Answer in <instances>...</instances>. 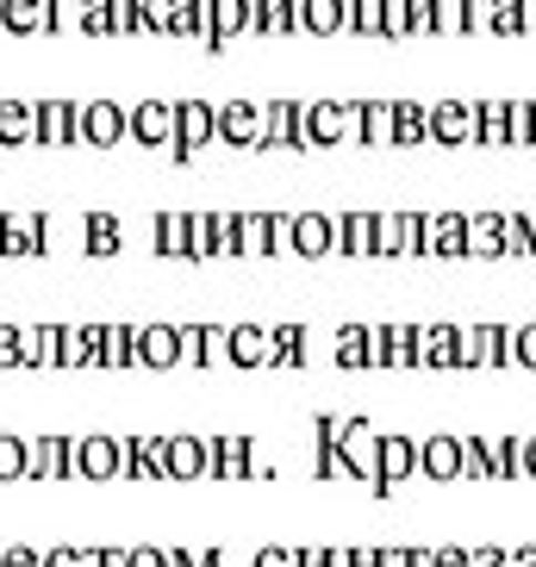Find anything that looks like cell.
I'll return each mask as SVG.
<instances>
[{
	"label": "cell",
	"instance_id": "21",
	"mask_svg": "<svg viewBox=\"0 0 536 567\" xmlns=\"http://www.w3.org/2000/svg\"><path fill=\"white\" fill-rule=\"evenodd\" d=\"M256 32H300V0H256Z\"/></svg>",
	"mask_w": 536,
	"mask_h": 567
},
{
	"label": "cell",
	"instance_id": "32",
	"mask_svg": "<svg viewBox=\"0 0 536 567\" xmlns=\"http://www.w3.org/2000/svg\"><path fill=\"white\" fill-rule=\"evenodd\" d=\"M206 462H213V455H206V443H182V450H175V467H182V474H200Z\"/></svg>",
	"mask_w": 536,
	"mask_h": 567
},
{
	"label": "cell",
	"instance_id": "24",
	"mask_svg": "<svg viewBox=\"0 0 536 567\" xmlns=\"http://www.w3.org/2000/svg\"><path fill=\"white\" fill-rule=\"evenodd\" d=\"M331 355H337V368H369V324H343Z\"/></svg>",
	"mask_w": 536,
	"mask_h": 567
},
{
	"label": "cell",
	"instance_id": "38",
	"mask_svg": "<svg viewBox=\"0 0 536 567\" xmlns=\"http://www.w3.org/2000/svg\"><path fill=\"white\" fill-rule=\"evenodd\" d=\"M518 474H530V481H536V436H524V450H518Z\"/></svg>",
	"mask_w": 536,
	"mask_h": 567
},
{
	"label": "cell",
	"instance_id": "17",
	"mask_svg": "<svg viewBox=\"0 0 536 567\" xmlns=\"http://www.w3.org/2000/svg\"><path fill=\"white\" fill-rule=\"evenodd\" d=\"M419 144H431L424 101H393V151H419Z\"/></svg>",
	"mask_w": 536,
	"mask_h": 567
},
{
	"label": "cell",
	"instance_id": "30",
	"mask_svg": "<svg viewBox=\"0 0 536 567\" xmlns=\"http://www.w3.org/2000/svg\"><path fill=\"white\" fill-rule=\"evenodd\" d=\"M518 450H524V436H499L493 443V481H518Z\"/></svg>",
	"mask_w": 536,
	"mask_h": 567
},
{
	"label": "cell",
	"instance_id": "3",
	"mask_svg": "<svg viewBox=\"0 0 536 567\" xmlns=\"http://www.w3.org/2000/svg\"><path fill=\"white\" fill-rule=\"evenodd\" d=\"M369 368H419V324H369Z\"/></svg>",
	"mask_w": 536,
	"mask_h": 567
},
{
	"label": "cell",
	"instance_id": "4",
	"mask_svg": "<svg viewBox=\"0 0 536 567\" xmlns=\"http://www.w3.org/2000/svg\"><path fill=\"white\" fill-rule=\"evenodd\" d=\"M262 151H306V101L262 106Z\"/></svg>",
	"mask_w": 536,
	"mask_h": 567
},
{
	"label": "cell",
	"instance_id": "25",
	"mask_svg": "<svg viewBox=\"0 0 536 567\" xmlns=\"http://www.w3.org/2000/svg\"><path fill=\"white\" fill-rule=\"evenodd\" d=\"M262 256H293V213H262Z\"/></svg>",
	"mask_w": 536,
	"mask_h": 567
},
{
	"label": "cell",
	"instance_id": "33",
	"mask_svg": "<svg viewBox=\"0 0 536 567\" xmlns=\"http://www.w3.org/2000/svg\"><path fill=\"white\" fill-rule=\"evenodd\" d=\"M256 567H300V549H281V543H268V549L256 555Z\"/></svg>",
	"mask_w": 536,
	"mask_h": 567
},
{
	"label": "cell",
	"instance_id": "6",
	"mask_svg": "<svg viewBox=\"0 0 536 567\" xmlns=\"http://www.w3.org/2000/svg\"><path fill=\"white\" fill-rule=\"evenodd\" d=\"M512 362V324H468L455 368H505Z\"/></svg>",
	"mask_w": 536,
	"mask_h": 567
},
{
	"label": "cell",
	"instance_id": "8",
	"mask_svg": "<svg viewBox=\"0 0 536 567\" xmlns=\"http://www.w3.org/2000/svg\"><path fill=\"white\" fill-rule=\"evenodd\" d=\"M424 125H431V144H443V151H462V144H474V106H468V101H436V106H424Z\"/></svg>",
	"mask_w": 536,
	"mask_h": 567
},
{
	"label": "cell",
	"instance_id": "43",
	"mask_svg": "<svg viewBox=\"0 0 536 567\" xmlns=\"http://www.w3.org/2000/svg\"><path fill=\"white\" fill-rule=\"evenodd\" d=\"M350 567H374V549H350Z\"/></svg>",
	"mask_w": 536,
	"mask_h": 567
},
{
	"label": "cell",
	"instance_id": "23",
	"mask_svg": "<svg viewBox=\"0 0 536 567\" xmlns=\"http://www.w3.org/2000/svg\"><path fill=\"white\" fill-rule=\"evenodd\" d=\"M499 250H505V256H536L530 213H499Z\"/></svg>",
	"mask_w": 536,
	"mask_h": 567
},
{
	"label": "cell",
	"instance_id": "20",
	"mask_svg": "<svg viewBox=\"0 0 536 567\" xmlns=\"http://www.w3.org/2000/svg\"><path fill=\"white\" fill-rule=\"evenodd\" d=\"M225 343H231V362L237 368H268V331L237 324V331H225Z\"/></svg>",
	"mask_w": 536,
	"mask_h": 567
},
{
	"label": "cell",
	"instance_id": "10",
	"mask_svg": "<svg viewBox=\"0 0 536 567\" xmlns=\"http://www.w3.org/2000/svg\"><path fill=\"white\" fill-rule=\"evenodd\" d=\"M337 250V218L331 213H293V256L319 262Z\"/></svg>",
	"mask_w": 536,
	"mask_h": 567
},
{
	"label": "cell",
	"instance_id": "14",
	"mask_svg": "<svg viewBox=\"0 0 536 567\" xmlns=\"http://www.w3.org/2000/svg\"><path fill=\"white\" fill-rule=\"evenodd\" d=\"M355 144H369V151L393 144V101H355Z\"/></svg>",
	"mask_w": 536,
	"mask_h": 567
},
{
	"label": "cell",
	"instance_id": "44",
	"mask_svg": "<svg viewBox=\"0 0 536 567\" xmlns=\"http://www.w3.org/2000/svg\"><path fill=\"white\" fill-rule=\"evenodd\" d=\"M530 125H536V101H530Z\"/></svg>",
	"mask_w": 536,
	"mask_h": 567
},
{
	"label": "cell",
	"instance_id": "27",
	"mask_svg": "<svg viewBox=\"0 0 536 567\" xmlns=\"http://www.w3.org/2000/svg\"><path fill=\"white\" fill-rule=\"evenodd\" d=\"M213 132H218V113H213V106H182V151L206 144Z\"/></svg>",
	"mask_w": 536,
	"mask_h": 567
},
{
	"label": "cell",
	"instance_id": "18",
	"mask_svg": "<svg viewBox=\"0 0 536 567\" xmlns=\"http://www.w3.org/2000/svg\"><path fill=\"white\" fill-rule=\"evenodd\" d=\"M468 106H474V144H481V151H499V144H512L505 101H468Z\"/></svg>",
	"mask_w": 536,
	"mask_h": 567
},
{
	"label": "cell",
	"instance_id": "1",
	"mask_svg": "<svg viewBox=\"0 0 536 567\" xmlns=\"http://www.w3.org/2000/svg\"><path fill=\"white\" fill-rule=\"evenodd\" d=\"M355 137V101H306V151H337Z\"/></svg>",
	"mask_w": 536,
	"mask_h": 567
},
{
	"label": "cell",
	"instance_id": "29",
	"mask_svg": "<svg viewBox=\"0 0 536 567\" xmlns=\"http://www.w3.org/2000/svg\"><path fill=\"white\" fill-rule=\"evenodd\" d=\"M493 32L512 38V32H536V19L524 13V0H493Z\"/></svg>",
	"mask_w": 536,
	"mask_h": 567
},
{
	"label": "cell",
	"instance_id": "7",
	"mask_svg": "<svg viewBox=\"0 0 536 567\" xmlns=\"http://www.w3.org/2000/svg\"><path fill=\"white\" fill-rule=\"evenodd\" d=\"M424 213H374V256H424Z\"/></svg>",
	"mask_w": 536,
	"mask_h": 567
},
{
	"label": "cell",
	"instance_id": "19",
	"mask_svg": "<svg viewBox=\"0 0 536 567\" xmlns=\"http://www.w3.org/2000/svg\"><path fill=\"white\" fill-rule=\"evenodd\" d=\"M306 324H275L268 331V368H300L306 362Z\"/></svg>",
	"mask_w": 536,
	"mask_h": 567
},
{
	"label": "cell",
	"instance_id": "36",
	"mask_svg": "<svg viewBox=\"0 0 536 567\" xmlns=\"http://www.w3.org/2000/svg\"><path fill=\"white\" fill-rule=\"evenodd\" d=\"M163 244H168V250H187L194 237H187V225H182V218H168V225H163Z\"/></svg>",
	"mask_w": 536,
	"mask_h": 567
},
{
	"label": "cell",
	"instance_id": "16",
	"mask_svg": "<svg viewBox=\"0 0 536 567\" xmlns=\"http://www.w3.org/2000/svg\"><path fill=\"white\" fill-rule=\"evenodd\" d=\"M337 218V250L343 256H374V213H331Z\"/></svg>",
	"mask_w": 536,
	"mask_h": 567
},
{
	"label": "cell",
	"instance_id": "13",
	"mask_svg": "<svg viewBox=\"0 0 536 567\" xmlns=\"http://www.w3.org/2000/svg\"><path fill=\"white\" fill-rule=\"evenodd\" d=\"M462 362V324H419V368Z\"/></svg>",
	"mask_w": 536,
	"mask_h": 567
},
{
	"label": "cell",
	"instance_id": "31",
	"mask_svg": "<svg viewBox=\"0 0 536 567\" xmlns=\"http://www.w3.org/2000/svg\"><path fill=\"white\" fill-rule=\"evenodd\" d=\"M512 362L536 368V324H518V331H512Z\"/></svg>",
	"mask_w": 536,
	"mask_h": 567
},
{
	"label": "cell",
	"instance_id": "5",
	"mask_svg": "<svg viewBox=\"0 0 536 567\" xmlns=\"http://www.w3.org/2000/svg\"><path fill=\"white\" fill-rule=\"evenodd\" d=\"M419 250L436 256V262H455V256H468V213H424Z\"/></svg>",
	"mask_w": 536,
	"mask_h": 567
},
{
	"label": "cell",
	"instance_id": "2",
	"mask_svg": "<svg viewBox=\"0 0 536 567\" xmlns=\"http://www.w3.org/2000/svg\"><path fill=\"white\" fill-rule=\"evenodd\" d=\"M419 474V436H381V450H374V481H369V493L374 499H386L400 481H412Z\"/></svg>",
	"mask_w": 536,
	"mask_h": 567
},
{
	"label": "cell",
	"instance_id": "26",
	"mask_svg": "<svg viewBox=\"0 0 536 567\" xmlns=\"http://www.w3.org/2000/svg\"><path fill=\"white\" fill-rule=\"evenodd\" d=\"M462 481H493V443L486 436H462Z\"/></svg>",
	"mask_w": 536,
	"mask_h": 567
},
{
	"label": "cell",
	"instance_id": "41",
	"mask_svg": "<svg viewBox=\"0 0 536 567\" xmlns=\"http://www.w3.org/2000/svg\"><path fill=\"white\" fill-rule=\"evenodd\" d=\"M300 567H324V543H312V549H300Z\"/></svg>",
	"mask_w": 536,
	"mask_h": 567
},
{
	"label": "cell",
	"instance_id": "9",
	"mask_svg": "<svg viewBox=\"0 0 536 567\" xmlns=\"http://www.w3.org/2000/svg\"><path fill=\"white\" fill-rule=\"evenodd\" d=\"M419 474H424V481H436V486L462 481V436H443V431L424 436V443H419Z\"/></svg>",
	"mask_w": 536,
	"mask_h": 567
},
{
	"label": "cell",
	"instance_id": "40",
	"mask_svg": "<svg viewBox=\"0 0 536 567\" xmlns=\"http://www.w3.org/2000/svg\"><path fill=\"white\" fill-rule=\"evenodd\" d=\"M151 355H156V362H168V355H175V337L156 331V337H151Z\"/></svg>",
	"mask_w": 536,
	"mask_h": 567
},
{
	"label": "cell",
	"instance_id": "11",
	"mask_svg": "<svg viewBox=\"0 0 536 567\" xmlns=\"http://www.w3.org/2000/svg\"><path fill=\"white\" fill-rule=\"evenodd\" d=\"M218 137L237 144V151H262V106L256 101H231L218 113Z\"/></svg>",
	"mask_w": 536,
	"mask_h": 567
},
{
	"label": "cell",
	"instance_id": "35",
	"mask_svg": "<svg viewBox=\"0 0 536 567\" xmlns=\"http://www.w3.org/2000/svg\"><path fill=\"white\" fill-rule=\"evenodd\" d=\"M431 567H468V549H455V543H443V549H431Z\"/></svg>",
	"mask_w": 536,
	"mask_h": 567
},
{
	"label": "cell",
	"instance_id": "22",
	"mask_svg": "<svg viewBox=\"0 0 536 567\" xmlns=\"http://www.w3.org/2000/svg\"><path fill=\"white\" fill-rule=\"evenodd\" d=\"M468 256H481V262H493L499 250V213H468Z\"/></svg>",
	"mask_w": 536,
	"mask_h": 567
},
{
	"label": "cell",
	"instance_id": "39",
	"mask_svg": "<svg viewBox=\"0 0 536 567\" xmlns=\"http://www.w3.org/2000/svg\"><path fill=\"white\" fill-rule=\"evenodd\" d=\"M505 567H536V543H524V549H505Z\"/></svg>",
	"mask_w": 536,
	"mask_h": 567
},
{
	"label": "cell",
	"instance_id": "12",
	"mask_svg": "<svg viewBox=\"0 0 536 567\" xmlns=\"http://www.w3.org/2000/svg\"><path fill=\"white\" fill-rule=\"evenodd\" d=\"M206 51H218L231 32H244V25H256V0H206Z\"/></svg>",
	"mask_w": 536,
	"mask_h": 567
},
{
	"label": "cell",
	"instance_id": "28",
	"mask_svg": "<svg viewBox=\"0 0 536 567\" xmlns=\"http://www.w3.org/2000/svg\"><path fill=\"white\" fill-rule=\"evenodd\" d=\"M350 32L386 38V0H350Z\"/></svg>",
	"mask_w": 536,
	"mask_h": 567
},
{
	"label": "cell",
	"instance_id": "15",
	"mask_svg": "<svg viewBox=\"0 0 536 567\" xmlns=\"http://www.w3.org/2000/svg\"><path fill=\"white\" fill-rule=\"evenodd\" d=\"M300 32H312V38L350 32V0H300Z\"/></svg>",
	"mask_w": 536,
	"mask_h": 567
},
{
	"label": "cell",
	"instance_id": "37",
	"mask_svg": "<svg viewBox=\"0 0 536 567\" xmlns=\"http://www.w3.org/2000/svg\"><path fill=\"white\" fill-rule=\"evenodd\" d=\"M468 567H505V549H468Z\"/></svg>",
	"mask_w": 536,
	"mask_h": 567
},
{
	"label": "cell",
	"instance_id": "34",
	"mask_svg": "<svg viewBox=\"0 0 536 567\" xmlns=\"http://www.w3.org/2000/svg\"><path fill=\"white\" fill-rule=\"evenodd\" d=\"M374 567H412V549L405 543H386V549H374Z\"/></svg>",
	"mask_w": 536,
	"mask_h": 567
},
{
	"label": "cell",
	"instance_id": "42",
	"mask_svg": "<svg viewBox=\"0 0 536 567\" xmlns=\"http://www.w3.org/2000/svg\"><path fill=\"white\" fill-rule=\"evenodd\" d=\"M324 567H350V549H324Z\"/></svg>",
	"mask_w": 536,
	"mask_h": 567
}]
</instances>
